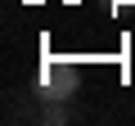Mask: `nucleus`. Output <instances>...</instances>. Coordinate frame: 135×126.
I'll return each mask as SVG.
<instances>
[{
    "label": "nucleus",
    "mask_w": 135,
    "mask_h": 126,
    "mask_svg": "<svg viewBox=\"0 0 135 126\" xmlns=\"http://www.w3.org/2000/svg\"><path fill=\"white\" fill-rule=\"evenodd\" d=\"M77 95V68H68V63H50L41 86H36V99L41 104H54V99H72Z\"/></svg>",
    "instance_id": "obj_1"
},
{
    "label": "nucleus",
    "mask_w": 135,
    "mask_h": 126,
    "mask_svg": "<svg viewBox=\"0 0 135 126\" xmlns=\"http://www.w3.org/2000/svg\"><path fill=\"white\" fill-rule=\"evenodd\" d=\"M36 122H41V126H68V122H77V113L68 108V99H54V104H45V108L36 113Z\"/></svg>",
    "instance_id": "obj_2"
}]
</instances>
